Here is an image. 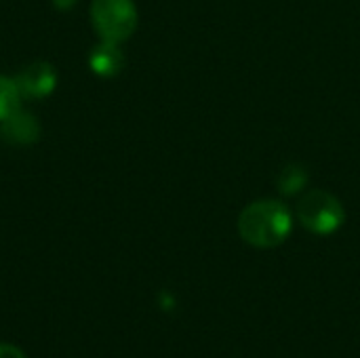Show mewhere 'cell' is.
I'll use <instances>...</instances> for the list:
<instances>
[{
    "label": "cell",
    "instance_id": "cell-1",
    "mask_svg": "<svg viewBox=\"0 0 360 358\" xmlns=\"http://www.w3.org/2000/svg\"><path fill=\"white\" fill-rule=\"evenodd\" d=\"M293 228V217L281 200H255L238 215V234L257 249H274L283 245Z\"/></svg>",
    "mask_w": 360,
    "mask_h": 358
},
{
    "label": "cell",
    "instance_id": "cell-2",
    "mask_svg": "<svg viewBox=\"0 0 360 358\" xmlns=\"http://www.w3.org/2000/svg\"><path fill=\"white\" fill-rule=\"evenodd\" d=\"M300 224L319 236L338 232L346 222V209L342 200L327 190H310L297 203Z\"/></svg>",
    "mask_w": 360,
    "mask_h": 358
},
{
    "label": "cell",
    "instance_id": "cell-3",
    "mask_svg": "<svg viewBox=\"0 0 360 358\" xmlns=\"http://www.w3.org/2000/svg\"><path fill=\"white\" fill-rule=\"evenodd\" d=\"M91 19L101 40L120 44L137 27V8L133 0H93Z\"/></svg>",
    "mask_w": 360,
    "mask_h": 358
},
{
    "label": "cell",
    "instance_id": "cell-4",
    "mask_svg": "<svg viewBox=\"0 0 360 358\" xmlns=\"http://www.w3.org/2000/svg\"><path fill=\"white\" fill-rule=\"evenodd\" d=\"M15 84L21 93V97H46L49 93H53L55 84H57V74L53 70L51 63H32L27 68H23L17 76H15Z\"/></svg>",
    "mask_w": 360,
    "mask_h": 358
},
{
    "label": "cell",
    "instance_id": "cell-5",
    "mask_svg": "<svg viewBox=\"0 0 360 358\" xmlns=\"http://www.w3.org/2000/svg\"><path fill=\"white\" fill-rule=\"evenodd\" d=\"M0 135L4 141L15 146H27L38 141L40 137V124L32 114H25L21 110L6 116L0 124Z\"/></svg>",
    "mask_w": 360,
    "mask_h": 358
},
{
    "label": "cell",
    "instance_id": "cell-6",
    "mask_svg": "<svg viewBox=\"0 0 360 358\" xmlns=\"http://www.w3.org/2000/svg\"><path fill=\"white\" fill-rule=\"evenodd\" d=\"M89 63H91V70L99 76H116L124 68V55L116 42L101 40V44L93 49Z\"/></svg>",
    "mask_w": 360,
    "mask_h": 358
},
{
    "label": "cell",
    "instance_id": "cell-7",
    "mask_svg": "<svg viewBox=\"0 0 360 358\" xmlns=\"http://www.w3.org/2000/svg\"><path fill=\"white\" fill-rule=\"evenodd\" d=\"M308 184V173L302 165H289L281 171L276 186L285 196H293L297 192L304 190V186Z\"/></svg>",
    "mask_w": 360,
    "mask_h": 358
},
{
    "label": "cell",
    "instance_id": "cell-8",
    "mask_svg": "<svg viewBox=\"0 0 360 358\" xmlns=\"http://www.w3.org/2000/svg\"><path fill=\"white\" fill-rule=\"evenodd\" d=\"M19 101H21V93L17 89L15 80L0 76V122L19 110Z\"/></svg>",
    "mask_w": 360,
    "mask_h": 358
},
{
    "label": "cell",
    "instance_id": "cell-9",
    "mask_svg": "<svg viewBox=\"0 0 360 358\" xmlns=\"http://www.w3.org/2000/svg\"><path fill=\"white\" fill-rule=\"evenodd\" d=\"M0 358H25V354L13 344H0Z\"/></svg>",
    "mask_w": 360,
    "mask_h": 358
}]
</instances>
